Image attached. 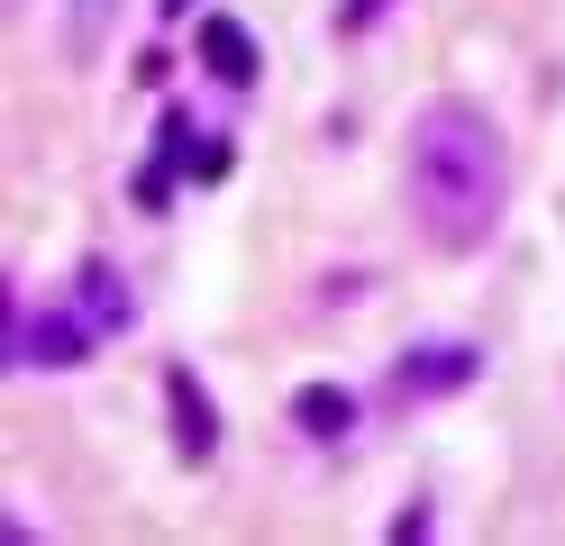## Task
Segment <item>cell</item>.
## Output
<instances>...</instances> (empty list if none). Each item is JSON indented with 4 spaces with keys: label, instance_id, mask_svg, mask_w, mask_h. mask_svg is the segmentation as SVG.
Listing matches in <instances>:
<instances>
[{
    "label": "cell",
    "instance_id": "cell-1",
    "mask_svg": "<svg viewBox=\"0 0 565 546\" xmlns=\"http://www.w3.org/2000/svg\"><path fill=\"white\" fill-rule=\"evenodd\" d=\"M502 201H511L502 128H492L475 100H429L411 119V210H419V228H429V246H447V255L483 246Z\"/></svg>",
    "mask_w": 565,
    "mask_h": 546
},
{
    "label": "cell",
    "instance_id": "cell-2",
    "mask_svg": "<svg viewBox=\"0 0 565 546\" xmlns=\"http://www.w3.org/2000/svg\"><path fill=\"white\" fill-rule=\"evenodd\" d=\"M164 400H173V447H183V464H210L220 456V410L201 400L192 364H164Z\"/></svg>",
    "mask_w": 565,
    "mask_h": 546
},
{
    "label": "cell",
    "instance_id": "cell-3",
    "mask_svg": "<svg viewBox=\"0 0 565 546\" xmlns=\"http://www.w3.org/2000/svg\"><path fill=\"white\" fill-rule=\"evenodd\" d=\"M92 338H100V319L55 310V319H19V328H10V355H19V364H83Z\"/></svg>",
    "mask_w": 565,
    "mask_h": 546
},
{
    "label": "cell",
    "instance_id": "cell-4",
    "mask_svg": "<svg viewBox=\"0 0 565 546\" xmlns=\"http://www.w3.org/2000/svg\"><path fill=\"white\" fill-rule=\"evenodd\" d=\"M201 64L246 92V83H256V36H246L237 19H201Z\"/></svg>",
    "mask_w": 565,
    "mask_h": 546
},
{
    "label": "cell",
    "instance_id": "cell-5",
    "mask_svg": "<svg viewBox=\"0 0 565 546\" xmlns=\"http://www.w3.org/2000/svg\"><path fill=\"white\" fill-rule=\"evenodd\" d=\"M119 10H128V0H64V55H74V64H92L100 46H110Z\"/></svg>",
    "mask_w": 565,
    "mask_h": 546
},
{
    "label": "cell",
    "instance_id": "cell-6",
    "mask_svg": "<svg viewBox=\"0 0 565 546\" xmlns=\"http://www.w3.org/2000/svg\"><path fill=\"white\" fill-rule=\"evenodd\" d=\"M402 383H411V392H456V383H475V346H411Z\"/></svg>",
    "mask_w": 565,
    "mask_h": 546
},
{
    "label": "cell",
    "instance_id": "cell-7",
    "mask_svg": "<svg viewBox=\"0 0 565 546\" xmlns=\"http://www.w3.org/2000/svg\"><path fill=\"white\" fill-rule=\"evenodd\" d=\"M292 419H301L310 437H347V428H356V400H347L338 383H301V392H292Z\"/></svg>",
    "mask_w": 565,
    "mask_h": 546
},
{
    "label": "cell",
    "instance_id": "cell-8",
    "mask_svg": "<svg viewBox=\"0 0 565 546\" xmlns=\"http://www.w3.org/2000/svg\"><path fill=\"white\" fill-rule=\"evenodd\" d=\"M83 301H92L100 328H119V319H128V282H119V265H100V255H92V265H83Z\"/></svg>",
    "mask_w": 565,
    "mask_h": 546
},
{
    "label": "cell",
    "instance_id": "cell-9",
    "mask_svg": "<svg viewBox=\"0 0 565 546\" xmlns=\"http://www.w3.org/2000/svg\"><path fill=\"white\" fill-rule=\"evenodd\" d=\"M228 164H237L228 137H192V173H201V182H228Z\"/></svg>",
    "mask_w": 565,
    "mask_h": 546
},
{
    "label": "cell",
    "instance_id": "cell-10",
    "mask_svg": "<svg viewBox=\"0 0 565 546\" xmlns=\"http://www.w3.org/2000/svg\"><path fill=\"white\" fill-rule=\"evenodd\" d=\"M164 201H173V164H147V173H137V210H147V218H156Z\"/></svg>",
    "mask_w": 565,
    "mask_h": 546
},
{
    "label": "cell",
    "instance_id": "cell-11",
    "mask_svg": "<svg viewBox=\"0 0 565 546\" xmlns=\"http://www.w3.org/2000/svg\"><path fill=\"white\" fill-rule=\"evenodd\" d=\"M365 19H383V0H347V10H338V28H347V36H356Z\"/></svg>",
    "mask_w": 565,
    "mask_h": 546
},
{
    "label": "cell",
    "instance_id": "cell-12",
    "mask_svg": "<svg viewBox=\"0 0 565 546\" xmlns=\"http://www.w3.org/2000/svg\"><path fill=\"white\" fill-rule=\"evenodd\" d=\"M164 10H192V0H164Z\"/></svg>",
    "mask_w": 565,
    "mask_h": 546
}]
</instances>
